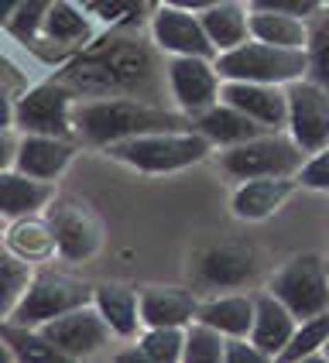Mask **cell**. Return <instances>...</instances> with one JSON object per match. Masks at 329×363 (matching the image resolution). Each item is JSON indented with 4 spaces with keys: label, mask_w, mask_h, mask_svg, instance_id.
I'll return each instance as SVG.
<instances>
[{
    "label": "cell",
    "mask_w": 329,
    "mask_h": 363,
    "mask_svg": "<svg viewBox=\"0 0 329 363\" xmlns=\"http://www.w3.org/2000/svg\"><path fill=\"white\" fill-rule=\"evenodd\" d=\"M76 96H130L158 103L168 76L158 65V45L141 38L138 28H106L55 72Z\"/></svg>",
    "instance_id": "6da1fadb"
},
{
    "label": "cell",
    "mask_w": 329,
    "mask_h": 363,
    "mask_svg": "<svg viewBox=\"0 0 329 363\" xmlns=\"http://www.w3.org/2000/svg\"><path fill=\"white\" fill-rule=\"evenodd\" d=\"M72 123H76V141L89 147H110L138 134L192 127V117H185L182 110H164L158 103L130 96H79L72 103Z\"/></svg>",
    "instance_id": "7a4b0ae2"
},
{
    "label": "cell",
    "mask_w": 329,
    "mask_h": 363,
    "mask_svg": "<svg viewBox=\"0 0 329 363\" xmlns=\"http://www.w3.org/2000/svg\"><path fill=\"white\" fill-rule=\"evenodd\" d=\"M113 162L127 164L141 175H175L192 164H203L213 155L209 138H203L196 127L182 130H155V134H138L103 147Z\"/></svg>",
    "instance_id": "3957f363"
},
{
    "label": "cell",
    "mask_w": 329,
    "mask_h": 363,
    "mask_svg": "<svg viewBox=\"0 0 329 363\" xmlns=\"http://www.w3.org/2000/svg\"><path fill=\"white\" fill-rule=\"evenodd\" d=\"M306 151L285 130H264L257 138L233 147H220V172L233 182L261 179V175H299Z\"/></svg>",
    "instance_id": "277c9868"
},
{
    "label": "cell",
    "mask_w": 329,
    "mask_h": 363,
    "mask_svg": "<svg viewBox=\"0 0 329 363\" xmlns=\"http://www.w3.org/2000/svg\"><path fill=\"white\" fill-rule=\"evenodd\" d=\"M216 69H220L223 79L288 86V82L306 76V52L247 38L244 45H237V48H230V52H220V55H216Z\"/></svg>",
    "instance_id": "5b68a950"
},
{
    "label": "cell",
    "mask_w": 329,
    "mask_h": 363,
    "mask_svg": "<svg viewBox=\"0 0 329 363\" xmlns=\"http://www.w3.org/2000/svg\"><path fill=\"white\" fill-rule=\"evenodd\" d=\"M93 302V284L79 281L65 271H52V267H35L31 281L24 288L21 302L14 305V312L7 319H14L21 325H45L52 319H59L62 312L79 308V305Z\"/></svg>",
    "instance_id": "8992f818"
},
{
    "label": "cell",
    "mask_w": 329,
    "mask_h": 363,
    "mask_svg": "<svg viewBox=\"0 0 329 363\" xmlns=\"http://www.w3.org/2000/svg\"><path fill=\"white\" fill-rule=\"evenodd\" d=\"M79 100L62 79H41L24 89L14 100V130L18 134H55V138H76L72 123V103Z\"/></svg>",
    "instance_id": "52a82bcc"
},
{
    "label": "cell",
    "mask_w": 329,
    "mask_h": 363,
    "mask_svg": "<svg viewBox=\"0 0 329 363\" xmlns=\"http://www.w3.org/2000/svg\"><path fill=\"white\" fill-rule=\"evenodd\" d=\"M267 291H274L299 319H308L329 308V267L319 254H295L271 274Z\"/></svg>",
    "instance_id": "ba28073f"
},
{
    "label": "cell",
    "mask_w": 329,
    "mask_h": 363,
    "mask_svg": "<svg viewBox=\"0 0 329 363\" xmlns=\"http://www.w3.org/2000/svg\"><path fill=\"white\" fill-rule=\"evenodd\" d=\"M45 216L52 223V233L59 243V257L69 264L93 261L103 247V226L96 213L76 196H55L48 202Z\"/></svg>",
    "instance_id": "9c48e42d"
},
{
    "label": "cell",
    "mask_w": 329,
    "mask_h": 363,
    "mask_svg": "<svg viewBox=\"0 0 329 363\" xmlns=\"http://www.w3.org/2000/svg\"><path fill=\"white\" fill-rule=\"evenodd\" d=\"M38 329L48 336V343L62 353V360H89L113 340L110 325H106V319L100 315V308L93 302L69 308V312H62L59 319L38 325Z\"/></svg>",
    "instance_id": "30bf717a"
},
{
    "label": "cell",
    "mask_w": 329,
    "mask_h": 363,
    "mask_svg": "<svg viewBox=\"0 0 329 363\" xmlns=\"http://www.w3.org/2000/svg\"><path fill=\"white\" fill-rule=\"evenodd\" d=\"M164 76H168V93L175 106L182 110L185 117H196L209 110L213 103L220 100V86L223 76L216 69V59H206V55H172L164 65Z\"/></svg>",
    "instance_id": "8fae6325"
},
{
    "label": "cell",
    "mask_w": 329,
    "mask_h": 363,
    "mask_svg": "<svg viewBox=\"0 0 329 363\" xmlns=\"http://www.w3.org/2000/svg\"><path fill=\"white\" fill-rule=\"evenodd\" d=\"M288 93V134L295 144L312 155L329 144V89L312 79H295L285 86Z\"/></svg>",
    "instance_id": "7c38bea8"
},
{
    "label": "cell",
    "mask_w": 329,
    "mask_h": 363,
    "mask_svg": "<svg viewBox=\"0 0 329 363\" xmlns=\"http://www.w3.org/2000/svg\"><path fill=\"white\" fill-rule=\"evenodd\" d=\"M151 41L158 45V52L164 55H206L216 59V48L206 35L203 18L196 11H182L164 4L151 14Z\"/></svg>",
    "instance_id": "4fadbf2b"
},
{
    "label": "cell",
    "mask_w": 329,
    "mask_h": 363,
    "mask_svg": "<svg viewBox=\"0 0 329 363\" xmlns=\"http://www.w3.org/2000/svg\"><path fill=\"white\" fill-rule=\"evenodd\" d=\"M220 100L244 110L250 121H257L264 130H285L288 127V93L285 86L274 82H244V79H223Z\"/></svg>",
    "instance_id": "5bb4252c"
},
{
    "label": "cell",
    "mask_w": 329,
    "mask_h": 363,
    "mask_svg": "<svg viewBox=\"0 0 329 363\" xmlns=\"http://www.w3.org/2000/svg\"><path fill=\"white\" fill-rule=\"evenodd\" d=\"M79 151L76 138H55V134H21L14 151V168L41 182H59Z\"/></svg>",
    "instance_id": "9a60e30c"
},
{
    "label": "cell",
    "mask_w": 329,
    "mask_h": 363,
    "mask_svg": "<svg viewBox=\"0 0 329 363\" xmlns=\"http://www.w3.org/2000/svg\"><path fill=\"white\" fill-rule=\"evenodd\" d=\"M299 189L295 175H261V179H244L233 196H230V209L237 220L247 223H261L271 220L281 206H285Z\"/></svg>",
    "instance_id": "2e32d148"
},
{
    "label": "cell",
    "mask_w": 329,
    "mask_h": 363,
    "mask_svg": "<svg viewBox=\"0 0 329 363\" xmlns=\"http://www.w3.org/2000/svg\"><path fill=\"white\" fill-rule=\"evenodd\" d=\"M96 38V21L89 18V11L72 0H52L45 24H41V41L38 45H52L55 52H79ZM35 45V48H38Z\"/></svg>",
    "instance_id": "e0dca14e"
},
{
    "label": "cell",
    "mask_w": 329,
    "mask_h": 363,
    "mask_svg": "<svg viewBox=\"0 0 329 363\" xmlns=\"http://www.w3.org/2000/svg\"><path fill=\"white\" fill-rule=\"evenodd\" d=\"M93 305L100 308V315L106 319L110 333L117 340L134 343L141 336V291L123 281H100L93 284Z\"/></svg>",
    "instance_id": "ac0fdd59"
},
{
    "label": "cell",
    "mask_w": 329,
    "mask_h": 363,
    "mask_svg": "<svg viewBox=\"0 0 329 363\" xmlns=\"http://www.w3.org/2000/svg\"><path fill=\"white\" fill-rule=\"evenodd\" d=\"M199 295L182 284H147L141 288V323L144 325H185L199 315Z\"/></svg>",
    "instance_id": "d6986e66"
},
{
    "label": "cell",
    "mask_w": 329,
    "mask_h": 363,
    "mask_svg": "<svg viewBox=\"0 0 329 363\" xmlns=\"http://www.w3.org/2000/svg\"><path fill=\"white\" fill-rule=\"evenodd\" d=\"M295 325H299V315H295L274 291H257V295H254V325H250V340L261 346L271 360H278L281 350L291 343Z\"/></svg>",
    "instance_id": "ffe728a7"
},
{
    "label": "cell",
    "mask_w": 329,
    "mask_h": 363,
    "mask_svg": "<svg viewBox=\"0 0 329 363\" xmlns=\"http://www.w3.org/2000/svg\"><path fill=\"white\" fill-rule=\"evenodd\" d=\"M52 199H55V182L31 179L14 164L0 172V216H4V223L45 213Z\"/></svg>",
    "instance_id": "44dd1931"
},
{
    "label": "cell",
    "mask_w": 329,
    "mask_h": 363,
    "mask_svg": "<svg viewBox=\"0 0 329 363\" xmlns=\"http://www.w3.org/2000/svg\"><path fill=\"white\" fill-rule=\"evenodd\" d=\"M0 240L7 243L11 254H18L21 261H28L31 267H41V264H52L59 257V243H55V233H52V223L45 213H35V216H21V220H7Z\"/></svg>",
    "instance_id": "7402d4cb"
},
{
    "label": "cell",
    "mask_w": 329,
    "mask_h": 363,
    "mask_svg": "<svg viewBox=\"0 0 329 363\" xmlns=\"http://www.w3.org/2000/svg\"><path fill=\"white\" fill-rule=\"evenodd\" d=\"M257 274V264L254 254L240 247V243H220V247H209L203 257H199V281L206 288H244L250 278Z\"/></svg>",
    "instance_id": "603a6c76"
},
{
    "label": "cell",
    "mask_w": 329,
    "mask_h": 363,
    "mask_svg": "<svg viewBox=\"0 0 329 363\" xmlns=\"http://www.w3.org/2000/svg\"><path fill=\"white\" fill-rule=\"evenodd\" d=\"M192 127L209 138L213 147H233V144H244L250 138H257V134H264V127L257 121H250L244 110H237V106H230L226 100H216L209 110L203 113H196L192 117Z\"/></svg>",
    "instance_id": "cb8c5ba5"
},
{
    "label": "cell",
    "mask_w": 329,
    "mask_h": 363,
    "mask_svg": "<svg viewBox=\"0 0 329 363\" xmlns=\"http://www.w3.org/2000/svg\"><path fill=\"white\" fill-rule=\"evenodd\" d=\"M199 323H209L223 336H250L254 325V295L230 291V295H209L199 302Z\"/></svg>",
    "instance_id": "d4e9b609"
},
{
    "label": "cell",
    "mask_w": 329,
    "mask_h": 363,
    "mask_svg": "<svg viewBox=\"0 0 329 363\" xmlns=\"http://www.w3.org/2000/svg\"><path fill=\"white\" fill-rule=\"evenodd\" d=\"M199 18H203V28L213 41V48H216V55L250 38V7L244 0H223V4L203 11Z\"/></svg>",
    "instance_id": "484cf974"
},
{
    "label": "cell",
    "mask_w": 329,
    "mask_h": 363,
    "mask_svg": "<svg viewBox=\"0 0 329 363\" xmlns=\"http://www.w3.org/2000/svg\"><path fill=\"white\" fill-rule=\"evenodd\" d=\"M247 7H250V4H247ZM250 38L267 41V45H281V48H295V52H306L308 21L291 18V14H278V11H257V7H250Z\"/></svg>",
    "instance_id": "4316f807"
},
{
    "label": "cell",
    "mask_w": 329,
    "mask_h": 363,
    "mask_svg": "<svg viewBox=\"0 0 329 363\" xmlns=\"http://www.w3.org/2000/svg\"><path fill=\"white\" fill-rule=\"evenodd\" d=\"M0 340L7 343L18 363H62V353L48 343L38 325H21L14 319H0Z\"/></svg>",
    "instance_id": "83f0119b"
},
{
    "label": "cell",
    "mask_w": 329,
    "mask_h": 363,
    "mask_svg": "<svg viewBox=\"0 0 329 363\" xmlns=\"http://www.w3.org/2000/svg\"><path fill=\"white\" fill-rule=\"evenodd\" d=\"M329 343V308L308 315V319H299L295 333H291V343L281 350V363H299V360H308L316 353H323V346Z\"/></svg>",
    "instance_id": "f1b7e54d"
},
{
    "label": "cell",
    "mask_w": 329,
    "mask_h": 363,
    "mask_svg": "<svg viewBox=\"0 0 329 363\" xmlns=\"http://www.w3.org/2000/svg\"><path fill=\"white\" fill-rule=\"evenodd\" d=\"M306 79L319 82L329 89V7L323 4L308 18V41H306Z\"/></svg>",
    "instance_id": "f546056e"
},
{
    "label": "cell",
    "mask_w": 329,
    "mask_h": 363,
    "mask_svg": "<svg viewBox=\"0 0 329 363\" xmlns=\"http://www.w3.org/2000/svg\"><path fill=\"white\" fill-rule=\"evenodd\" d=\"M35 267L28 261H21L18 254L7 250V243L0 240V319H7L14 312V305L21 302L24 288L31 281Z\"/></svg>",
    "instance_id": "4dcf8cb0"
},
{
    "label": "cell",
    "mask_w": 329,
    "mask_h": 363,
    "mask_svg": "<svg viewBox=\"0 0 329 363\" xmlns=\"http://www.w3.org/2000/svg\"><path fill=\"white\" fill-rule=\"evenodd\" d=\"M226 357V336L220 329H213L209 323H192L185 325V346L182 360L185 363H223Z\"/></svg>",
    "instance_id": "1f68e13d"
},
{
    "label": "cell",
    "mask_w": 329,
    "mask_h": 363,
    "mask_svg": "<svg viewBox=\"0 0 329 363\" xmlns=\"http://www.w3.org/2000/svg\"><path fill=\"white\" fill-rule=\"evenodd\" d=\"M138 346L144 350L147 363H179L185 346V329L179 325H144Z\"/></svg>",
    "instance_id": "d6a6232c"
},
{
    "label": "cell",
    "mask_w": 329,
    "mask_h": 363,
    "mask_svg": "<svg viewBox=\"0 0 329 363\" xmlns=\"http://www.w3.org/2000/svg\"><path fill=\"white\" fill-rule=\"evenodd\" d=\"M82 7L103 28H138L147 11L144 0H82Z\"/></svg>",
    "instance_id": "836d02e7"
},
{
    "label": "cell",
    "mask_w": 329,
    "mask_h": 363,
    "mask_svg": "<svg viewBox=\"0 0 329 363\" xmlns=\"http://www.w3.org/2000/svg\"><path fill=\"white\" fill-rule=\"evenodd\" d=\"M48 7H52V0H24L18 11L7 18L4 24V31L11 35V38H18L21 45H28V48H35L41 41V24H45V14H48Z\"/></svg>",
    "instance_id": "e575fe53"
},
{
    "label": "cell",
    "mask_w": 329,
    "mask_h": 363,
    "mask_svg": "<svg viewBox=\"0 0 329 363\" xmlns=\"http://www.w3.org/2000/svg\"><path fill=\"white\" fill-rule=\"evenodd\" d=\"M299 185L302 189H312V192H329V144L306 155V162L299 168Z\"/></svg>",
    "instance_id": "d590c367"
},
{
    "label": "cell",
    "mask_w": 329,
    "mask_h": 363,
    "mask_svg": "<svg viewBox=\"0 0 329 363\" xmlns=\"http://www.w3.org/2000/svg\"><path fill=\"white\" fill-rule=\"evenodd\" d=\"M267 360H271V357H267L250 336H226L223 363H267Z\"/></svg>",
    "instance_id": "8d00e7d4"
},
{
    "label": "cell",
    "mask_w": 329,
    "mask_h": 363,
    "mask_svg": "<svg viewBox=\"0 0 329 363\" xmlns=\"http://www.w3.org/2000/svg\"><path fill=\"white\" fill-rule=\"evenodd\" d=\"M250 7H257V11H278V14H291V18H312L319 7H323V0H247Z\"/></svg>",
    "instance_id": "74e56055"
},
{
    "label": "cell",
    "mask_w": 329,
    "mask_h": 363,
    "mask_svg": "<svg viewBox=\"0 0 329 363\" xmlns=\"http://www.w3.org/2000/svg\"><path fill=\"white\" fill-rule=\"evenodd\" d=\"M14 151H18V138H14V130H4V134H0V172L14 164Z\"/></svg>",
    "instance_id": "f35d334b"
},
{
    "label": "cell",
    "mask_w": 329,
    "mask_h": 363,
    "mask_svg": "<svg viewBox=\"0 0 329 363\" xmlns=\"http://www.w3.org/2000/svg\"><path fill=\"white\" fill-rule=\"evenodd\" d=\"M4 130H14V100H11V93L0 86V134Z\"/></svg>",
    "instance_id": "ab89813d"
},
{
    "label": "cell",
    "mask_w": 329,
    "mask_h": 363,
    "mask_svg": "<svg viewBox=\"0 0 329 363\" xmlns=\"http://www.w3.org/2000/svg\"><path fill=\"white\" fill-rule=\"evenodd\" d=\"M164 4H172V7H182V11H196V14H203V11L216 7V4H223V0H164Z\"/></svg>",
    "instance_id": "60d3db41"
},
{
    "label": "cell",
    "mask_w": 329,
    "mask_h": 363,
    "mask_svg": "<svg viewBox=\"0 0 329 363\" xmlns=\"http://www.w3.org/2000/svg\"><path fill=\"white\" fill-rule=\"evenodd\" d=\"M113 360H117V363H147V357H144L141 346H134V350H123V353H117Z\"/></svg>",
    "instance_id": "b9f144b4"
},
{
    "label": "cell",
    "mask_w": 329,
    "mask_h": 363,
    "mask_svg": "<svg viewBox=\"0 0 329 363\" xmlns=\"http://www.w3.org/2000/svg\"><path fill=\"white\" fill-rule=\"evenodd\" d=\"M21 4H24V0H0V28L7 24V18H11L14 11H18Z\"/></svg>",
    "instance_id": "7bdbcfd3"
},
{
    "label": "cell",
    "mask_w": 329,
    "mask_h": 363,
    "mask_svg": "<svg viewBox=\"0 0 329 363\" xmlns=\"http://www.w3.org/2000/svg\"><path fill=\"white\" fill-rule=\"evenodd\" d=\"M7 360H14V357H11V350H7V343L0 340V363H7Z\"/></svg>",
    "instance_id": "ee69618b"
},
{
    "label": "cell",
    "mask_w": 329,
    "mask_h": 363,
    "mask_svg": "<svg viewBox=\"0 0 329 363\" xmlns=\"http://www.w3.org/2000/svg\"><path fill=\"white\" fill-rule=\"evenodd\" d=\"M323 357H326V360H329V343H326V346H323Z\"/></svg>",
    "instance_id": "f6af8a7d"
},
{
    "label": "cell",
    "mask_w": 329,
    "mask_h": 363,
    "mask_svg": "<svg viewBox=\"0 0 329 363\" xmlns=\"http://www.w3.org/2000/svg\"><path fill=\"white\" fill-rule=\"evenodd\" d=\"M0 230H4V216H0Z\"/></svg>",
    "instance_id": "bcb514c9"
},
{
    "label": "cell",
    "mask_w": 329,
    "mask_h": 363,
    "mask_svg": "<svg viewBox=\"0 0 329 363\" xmlns=\"http://www.w3.org/2000/svg\"><path fill=\"white\" fill-rule=\"evenodd\" d=\"M323 4H326V7H329V0H323Z\"/></svg>",
    "instance_id": "7dc6e473"
}]
</instances>
